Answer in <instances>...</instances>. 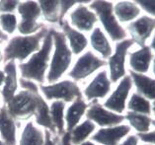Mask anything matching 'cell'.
Here are the masks:
<instances>
[{"mask_svg": "<svg viewBox=\"0 0 155 145\" xmlns=\"http://www.w3.org/2000/svg\"><path fill=\"white\" fill-rule=\"evenodd\" d=\"M124 119L128 121L130 127H134L138 133H147L150 131L152 119L149 116L128 110L124 116Z\"/></svg>", "mask_w": 155, "mask_h": 145, "instance_id": "obj_27", "label": "cell"}, {"mask_svg": "<svg viewBox=\"0 0 155 145\" xmlns=\"http://www.w3.org/2000/svg\"><path fill=\"white\" fill-rule=\"evenodd\" d=\"M95 129H96V124L93 121L86 119L81 124H77L70 131L71 143H72V145H79L85 142L87 138L95 131Z\"/></svg>", "mask_w": 155, "mask_h": 145, "instance_id": "obj_26", "label": "cell"}, {"mask_svg": "<svg viewBox=\"0 0 155 145\" xmlns=\"http://www.w3.org/2000/svg\"><path fill=\"white\" fill-rule=\"evenodd\" d=\"M90 44L92 48L101 55L102 59H108L113 54V48L111 43L105 35L103 30L99 27L93 29L90 35Z\"/></svg>", "mask_w": 155, "mask_h": 145, "instance_id": "obj_22", "label": "cell"}, {"mask_svg": "<svg viewBox=\"0 0 155 145\" xmlns=\"http://www.w3.org/2000/svg\"><path fill=\"white\" fill-rule=\"evenodd\" d=\"M79 145H96L94 142H92V141H85V142H83L81 144H79Z\"/></svg>", "mask_w": 155, "mask_h": 145, "instance_id": "obj_41", "label": "cell"}, {"mask_svg": "<svg viewBox=\"0 0 155 145\" xmlns=\"http://www.w3.org/2000/svg\"><path fill=\"white\" fill-rule=\"evenodd\" d=\"M18 19L15 14H0V28L6 35H12L18 27Z\"/></svg>", "mask_w": 155, "mask_h": 145, "instance_id": "obj_30", "label": "cell"}, {"mask_svg": "<svg viewBox=\"0 0 155 145\" xmlns=\"http://www.w3.org/2000/svg\"><path fill=\"white\" fill-rule=\"evenodd\" d=\"M137 137L139 140L143 141L144 143L155 145V130L149 131L147 133H137Z\"/></svg>", "mask_w": 155, "mask_h": 145, "instance_id": "obj_34", "label": "cell"}, {"mask_svg": "<svg viewBox=\"0 0 155 145\" xmlns=\"http://www.w3.org/2000/svg\"><path fill=\"white\" fill-rule=\"evenodd\" d=\"M0 135L7 145H17V124L4 105L0 108Z\"/></svg>", "mask_w": 155, "mask_h": 145, "instance_id": "obj_19", "label": "cell"}, {"mask_svg": "<svg viewBox=\"0 0 155 145\" xmlns=\"http://www.w3.org/2000/svg\"><path fill=\"white\" fill-rule=\"evenodd\" d=\"M149 48H151V51H155V33H154V36L152 38V41H151V43H150Z\"/></svg>", "mask_w": 155, "mask_h": 145, "instance_id": "obj_40", "label": "cell"}, {"mask_svg": "<svg viewBox=\"0 0 155 145\" xmlns=\"http://www.w3.org/2000/svg\"><path fill=\"white\" fill-rule=\"evenodd\" d=\"M89 9L95 12L98 20L101 22L105 32L116 43L122 41L127 38V33L120 25L114 14V4L111 1L97 0L89 4Z\"/></svg>", "mask_w": 155, "mask_h": 145, "instance_id": "obj_5", "label": "cell"}, {"mask_svg": "<svg viewBox=\"0 0 155 145\" xmlns=\"http://www.w3.org/2000/svg\"><path fill=\"white\" fill-rule=\"evenodd\" d=\"M130 76L139 95L149 101L155 100V78L149 77L146 74L137 73L131 70H130Z\"/></svg>", "mask_w": 155, "mask_h": 145, "instance_id": "obj_21", "label": "cell"}, {"mask_svg": "<svg viewBox=\"0 0 155 145\" xmlns=\"http://www.w3.org/2000/svg\"><path fill=\"white\" fill-rule=\"evenodd\" d=\"M5 81V72L3 70H0V87L4 85Z\"/></svg>", "mask_w": 155, "mask_h": 145, "instance_id": "obj_39", "label": "cell"}, {"mask_svg": "<svg viewBox=\"0 0 155 145\" xmlns=\"http://www.w3.org/2000/svg\"><path fill=\"white\" fill-rule=\"evenodd\" d=\"M132 80L130 75H126L120 82L110 97L104 102L103 107L116 114H122L127 108V101L132 89Z\"/></svg>", "mask_w": 155, "mask_h": 145, "instance_id": "obj_10", "label": "cell"}, {"mask_svg": "<svg viewBox=\"0 0 155 145\" xmlns=\"http://www.w3.org/2000/svg\"><path fill=\"white\" fill-rule=\"evenodd\" d=\"M106 65L107 61L97 56L93 51H87L77 58L68 72V76L74 82L82 81Z\"/></svg>", "mask_w": 155, "mask_h": 145, "instance_id": "obj_8", "label": "cell"}, {"mask_svg": "<svg viewBox=\"0 0 155 145\" xmlns=\"http://www.w3.org/2000/svg\"><path fill=\"white\" fill-rule=\"evenodd\" d=\"M52 48H54V40L48 30L40 51L34 53L28 59V61L19 63L18 68L20 70L21 78L38 82L41 85L45 84L47 81V71H48Z\"/></svg>", "mask_w": 155, "mask_h": 145, "instance_id": "obj_2", "label": "cell"}, {"mask_svg": "<svg viewBox=\"0 0 155 145\" xmlns=\"http://www.w3.org/2000/svg\"><path fill=\"white\" fill-rule=\"evenodd\" d=\"M50 32L54 40V51L51 57L47 81L48 84H54L58 82L70 68L73 53L70 51L66 38L62 32L56 31L54 28H51Z\"/></svg>", "mask_w": 155, "mask_h": 145, "instance_id": "obj_4", "label": "cell"}, {"mask_svg": "<svg viewBox=\"0 0 155 145\" xmlns=\"http://www.w3.org/2000/svg\"><path fill=\"white\" fill-rule=\"evenodd\" d=\"M40 90L45 99L48 101H62L64 103H72L76 99L83 97L80 87L72 80H62L54 84L40 85Z\"/></svg>", "mask_w": 155, "mask_h": 145, "instance_id": "obj_6", "label": "cell"}, {"mask_svg": "<svg viewBox=\"0 0 155 145\" xmlns=\"http://www.w3.org/2000/svg\"><path fill=\"white\" fill-rule=\"evenodd\" d=\"M60 145H72V143H71L70 132L65 131V133L61 136V139H60Z\"/></svg>", "mask_w": 155, "mask_h": 145, "instance_id": "obj_37", "label": "cell"}, {"mask_svg": "<svg viewBox=\"0 0 155 145\" xmlns=\"http://www.w3.org/2000/svg\"><path fill=\"white\" fill-rule=\"evenodd\" d=\"M152 125L155 127V120H152Z\"/></svg>", "mask_w": 155, "mask_h": 145, "instance_id": "obj_45", "label": "cell"}, {"mask_svg": "<svg viewBox=\"0 0 155 145\" xmlns=\"http://www.w3.org/2000/svg\"><path fill=\"white\" fill-rule=\"evenodd\" d=\"M19 84L22 90L5 106L15 120H28L36 116L44 97L39 93V86L35 82L20 78Z\"/></svg>", "mask_w": 155, "mask_h": 145, "instance_id": "obj_1", "label": "cell"}, {"mask_svg": "<svg viewBox=\"0 0 155 145\" xmlns=\"http://www.w3.org/2000/svg\"><path fill=\"white\" fill-rule=\"evenodd\" d=\"M138 7L148 13L152 18H155V1H134Z\"/></svg>", "mask_w": 155, "mask_h": 145, "instance_id": "obj_33", "label": "cell"}, {"mask_svg": "<svg viewBox=\"0 0 155 145\" xmlns=\"http://www.w3.org/2000/svg\"><path fill=\"white\" fill-rule=\"evenodd\" d=\"M0 145H7V144L4 142V141H2L1 139H0Z\"/></svg>", "mask_w": 155, "mask_h": 145, "instance_id": "obj_44", "label": "cell"}, {"mask_svg": "<svg viewBox=\"0 0 155 145\" xmlns=\"http://www.w3.org/2000/svg\"><path fill=\"white\" fill-rule=\"evenodd\" d=\"M85 114L87 120L93 121L96 125H99L101 127H115L126 120L124 116L111 112L97 101H92Z\"/></svg>", "mask_w": 155, "mask_h": 145, "instance_id": "obj_11", "label": "cell"}, {"mask_svg": "<svg viewBox=\"0 0 155 145\" xmlns=\"http://www.w3.org/2000/svg\"><path fill=\"white\" fill-rule=\"evenodd\" d=\"M62 30L63 35L68 41V47L73 54L79 55L88 47V39L83 33L72 28L66 20H63L59 25Z\"/></svg>", "mask_w": 155, "mask_h": 145, "instance_id": "obj_16", "label": "cell"}, {"mask_svg": "<svg viewBox=\"0 0 155 145\" xmlns=\"http://www.w3.org/2000/svg\"><path fill=\"white\" fill-rule=\"evenodd\" d=\"M127 30L134 44H137L141 48L145 45L147 40L155 31V18L147 15L141 16L130 23Z\"/></svg>", "mask_w": 155, "mask_h": 145, "instance_id": "obj_13", "label": "cell"}, {"mask_svg": "<svg viewBox=\"0 0 155 145\" xmlns=\"http://www.w3.org/2000/svg\"><path fill=\"white\" fill-rule=\"evenodd\" d=\"M65 103L62 101H54L50 107V114L52 124L54 125L58 134L62 136L65 133V121H64Z\"/></svg>", "mask_w": 155, "mask_h": 145, "instance_id": "obj_25", "label": "cell"}, {"mask_svg": "<svg viewBox=\"0 0 155 145\" xmlns=\"http://www.w3.org/2000/svg\"><path fill=\"white\" fill-rule=\"evenodd\" d=\"M44 19L48 23L55 24L59 22V1H38Z\"/></svg>", "mask_w": 155, "mask_h": 145, "instance_id": "obj_29", "label": "cell"}, {"mask_svg": "<svg viewBox=\"0 0 155 145\" xmlns=\"http://www.w3.org/2000/svg\"><path fill=\"white\" fill-rule=\"evenodd\" d=\"M44 145H58V138L55 137V138H52L51 136V132L50 130L46 129L45 131V143Z\"/></svg>", "mask_w": 155, "mask_h": 145, "instance_id": "obj_35", "label": "cell"}, {"mask_svg": "<svg viewBox=\"0 0 155 145\" xmlns=\"http://www.w3.org/2000/svg\"><path fill=\"white\" fill-rule=\"evenodd\" d=\"M17 11L21 17V21L18 23L17 30L21 36L34 35L45 27L43 23L38 22L41 16L38 1H20Z\"/></svg>", "mask_w": 155, "mask_h": 145, "instance_id": "obj_7", "label": "cell"}, {"mask_svg": "<svg viewBox=\"0 0 155 145\" xmlns=\"http://www.w3.org/2000/svg\"><path fill=\"white\" fill-rule=\"evenodd\" d=\"M153 60V53L149 45H143L139 49L130 53L128 63L131 71L140 74H146L148 72L151 62Z\"/></svg>", "mask_w": 155, "mask_h": 145, "instance_id": "obj_17", "label": "cell"}, {"mask_svg": "<svg viewBox=\"0 0 155 145\" xmlns=\"http://www.w3.org/2000/svg\"><path fill=\"white\" fill-rule=\"evenodd\" d=\"M151 110H152L153 114H154V116H155V100L153 101L152 105H151Z\"/></svg>", "mask_w": 155, "mask_h": 145, "instance_id": "obj_43", "label": "cell"}, {"mask_svg": "<svg viewBox=\"0 0 155 145\" xmlns=\"http://www.w3.org/2000/svg\"><path fill=\"white\" fill-rule=\"evenodd\" d=\"M0 62H1V56H0Z\"/></svg>", "mask_w": 155, "mask_h": 145, "instance_id": "obj_47", "label": "cell"}, {"mask_svg": "<svg viewBox=\"0 0 155 145\" xmlns=\"http://www.w3.org/2000/svg\"><path fill=\"white\" fill-rule=\"evenodd\" d=\"M20 4L19 0H1L0 1V14H13Z\"/></svg>", "mask_w": 155, "mask_h": 145, "instance_id": "obj_31", "label": "cell"}, {"mask_svg": "<svg viewBox=\"0 0 155 145\" xmlns=\"http://www.w3.org/2000/svg\"><path fill=\"white\" fill-rule=\"evenodd\" d=\"M91 1H81L69 14L70 24L77 29L79 32H91L97 24L98 18L95 12L86 6Z\"/></svg>", "mask_w": 155, "mask_h": 145, "instance_id": "obj_12", "label": "cell"}, {"mask_svg": "<svg viewBox=\"0 0 155 145\" xmlns=\"http://www.w3.org/2000/svg\"><path fill=\"white\" fill-rule=\"evenodd\" d=\"M127 109L130 112L137 113V114H142L149 116L152 110H151V103L149 100H147L141 95L138 93H134L130 98V101L127 103Z\"/></svg>", "mask_w": 155, "mask_h": 145, "instance_id": "obj_28", "label": "cell"}, {"mask_svg": "<svg viewBox=\"0 0 155 145\" xmlns=\"http://www.w3.org/2000/svg\"><path fill=\"white\" fill-rule=\"evenodd\" d=\"M144 145H152V144H147V143H146V144H144Z\"/></svg>", "mask_w": 155, "mask_h": 145, "instance_id": "obj_46", "label": "cell"}, {"mask_svg": "<svg viewBox=\"0 0 155 145\" xmlns=\"http://www.w3.org/2000/svg\"><path fill=\"white\" fill-rule=\"evenodd\" d=\"M88 107L89 105L83 100V98L76 99L71 103V105L66 109V112L64 114V121L66 127L65 131L70 132L77 124H79V121L86 114Z\"/></svg>", "mask_w": 155, "mask_h": 145, "instance_id": "obj_20", "label": "cell"}, {"mask_svg": "<svg viewBox=\"0 0 155 145\" xmlns=\"http://www.w3.org/2000/svg\"><path fill=\"white\" fill-rule=\"evenodd\" d=\"M138 142H139V138L137 137V135L131 134V135H128L127 138L119 145H138Z\"/></svg>", "mask_w": 155, "mask_h": 145, "instance_id": "obj_36", "label": "cell"}, {"mask_svg": "<svg viewBox=\"0 0 155 145\" xmlns=\"http://www.w3.org/2000/svg\"><path fill=\"white\" fill-rule=\"evenodd\" d=\"M3 71L5 72V81L1 91V95L3 101H4L6 105L16 95L19 86L16 61L15 60H11V61L7 62L5 64Z\"/></svg>", "mask_w": 155, "mask_h": 145, "instance_id": "obj_18", "label": "cell"}, {"mask_svg": "<svg viewBox=\"0 0 155 145\" xmlns=\"http://www.w3.org/2000/svg\"><path fill=\"white\" fill-rule=\"evenodd\" d=\"M81 1H66V0H63V1H59V22L58 24L60 25L64 20V17L67 14V12L73 8L75 5H78Z\"/></svg>", "mask_w": 155, "mask_h": 145, "instance_id": "obj_32", "label": "cell"}, {"mask_svg": "<svg viewBox=\"0 0 155 145\" xmlns=\"http://www.w3.org/2000/svg\"><path fill=\"white\" fill-rule=\"evenodd\" d=\"M131 130L128 124H119L110 127H101L91 137V140L101 145H119Z\"/></svg>", "mask_w": 155, "mask_h": 145, "instance_id": "obj_15", "label": "cell"}, {"mask_svg": "<svg viewBox=\"0 0 155 145\" xmlns=\"http://www.w3.org/2000/svg\"><path fill=\"white\" fill-rule=\"evenodd\" d=\"M112 89V82L109 78L108 71L103 69L99 71L92 79L83 94L87 101H96L97 99H104L109 95Z\"/></svg>", "mask_w": 155, "mask_h": 145, "instance_id": "obj_14", "label": "cell"}, {"mask_svg": "<svg viewBox=\"0 0 155 145\" xmlns=\"http://www.w3.org/2000/svg\"><path fill=\"white\" fill-rule=\"evenodd\" d=\"M48 27H44L39 32L31 36H14L3 48V61L19 60L20 63L29 59L34 53L39 51L45 37L48 33Z\"/></svg>", "mask_w": 155, "mask_h": 145, "instance_id": "obj_3", "label": "cell"}, {"mask_svg": "<svg viewBox=\"0 0 155 145\" xmlns=\"http://www.w3.org/2000/svg\"><path fill=\"white\" fill-rule=\"evenodd\" d=\"M45 131L36 127L34 123L28 121L21 133L19 145H44Z\"/></svg>", "mask_w": 155, "mask_h": 145, "instance_id": "obj_24", "label": "cell"}, {"mask_svg": "<svg viewBox=\"0 0 155 145\" xmlns=\"http://www.w3.org/2000/svg\"><path fill=\"white\" fill-rule=\"evenodd\" d=\"M134 44V41L131 39H126L116 44L115 52L109 57L107 62L110 73L109 78L112 83H117L127 75L126 58L128 49Z\"/></svg>", "mask_w": 155, "mask_h": 145, "instance_id": "obj_9", "label": "cell"}, {"mask_svg": "<svg viewBox=\"0 0 155 145\" xmlns=\"http://www.w3.org/2000/svg\"><path fill=\"white\" fill-rule=\"evenodd\" d=\"M141 9L135 2L118 1L114 4V14L120 23H128L137 20Z\"/></svg>", "mask_w": 155, "mask_h": 145, "instance_id": "obj_23", "label": "cell"}, {"mask_svg": "<svg viewBox=\"0 0 155 145\" xmlns=\"http://www.w3.org/2000/svg\"><path fill=\"white\" fill-rule=\"evenodd\" d=\"M6 41H8V35H6V34L1 30V28H0V44H3Z\"/></svg>", "mask_w": 155, "mask_h": 145, "instance_id": "obj_38", "label": "cell"}, {"mask_svg": "<svg viewBox=\"0 0 155 145\" xmlns=\"http://www.w3.org/2000/svg\"><path fill=\"white\" fill-rule=\"evenodd\" d=\"M152 71H153V74L155 76V56L153 57V60H152Z\"/></svg>", "mask_w": 155, "mask_h": 145, "instance_id": "obj_42", "label": "cell"}]
</instances>
